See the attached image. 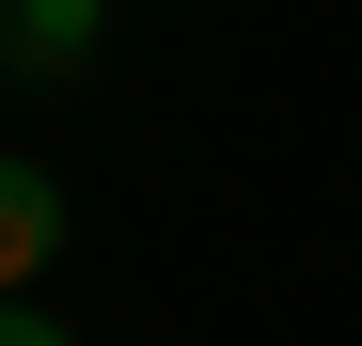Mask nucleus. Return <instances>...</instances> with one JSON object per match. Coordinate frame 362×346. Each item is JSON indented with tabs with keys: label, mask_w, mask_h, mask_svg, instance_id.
Segmentation results:
<instances>
[{
	"label": "nucleus",
	"mask_w": 362,
	"mask_h": 346,
	"mask_svg": "<svg viewBox=\"0 0 362 346\" xmlns=\"http://www.w3.org/2000/svg\"><path fill=\"white\" fill-rule=\"evenodd\" d=\"M47 252H64V189H47L32 157H0V283H32Z\"/></svg>",
	"instance_id": "obj_1"
},
{
	"label": "nucleus",
	"mask_w": 362,
	"mask_h": 346,
	"mask_svg": "<svg viewBox=\"0 0 362 346\" xmlns=\"http://www.w3.org/2000/svg\"><path fill=\"white\" fill-rule=\"evenodd\" d=\"M95 47V0H16V64H79Z\"/></svg>",
	"instance_id": "obj_2"
},
{
	"label": "nucleus",
	"mask_w": 362,
	"mask_h": 346,
	"mask_svg": "<svg viewBox=\"0 0 362 346\" xmlns=\"http://www.w3.org/2000/svg\"><path fill=\"white\" fill-rule=\"evenodd\" d=\"M0 346H64V315H32V299H0Z\"/></svg>",
	"instance_id": "obj_3"
},
{
	"label": "nucleus",
	"mask_w": 362,
	"mask_h": 346,
	"mask_svg": "<svg viewBox=\"0 0 362 346\" xmlns=\"http://www.w3.org/2000/svg\"><path fill=\"white\" fill-rule=\"evenodd\" d=\"M0 16H16V0H0Z\"/></svg>",
	"instance_id": "obj_4"
}]
</instances>
